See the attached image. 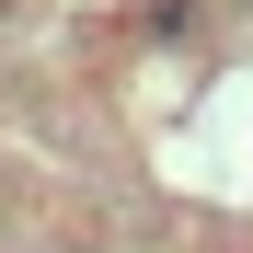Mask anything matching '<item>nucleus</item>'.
<instances>
[{
	"label": "nucleus",
	"mask_w": 253,
	"mask_h": 253,
	"mask_svg": "<svg viewBox=\"0 0 253 253\" xmlns=\"http://www.w3.org/2000/svg\"><path fill=\"white\" fill-rule=\"evenodd\" d=\"M242 12H253V0H242Z\"/></svg>",
	"instance_id": "f257e3e1"
}]
</instances>
